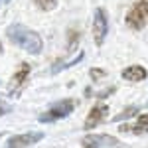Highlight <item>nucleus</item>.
<instances>
[{
    "label": "nucleus",
    "mask_w": 148,
    "mask_h": 148,
    "mask_svg": "<svg viewBox=\"0 0 148 148\" xmlns=\"http://www.w3.org/2000/svg\"><path fill=\"white\" fill-rule=\"evenodd\" d=\"M6 36H8V40H10L14 46L22 47L26 49L28 53H32V56H38L40 51H42V38L36 34L34 30H30V28H26L22 24H12L6 28Z\"/></svg>",
    "instance_id": "obj_1"
},
{
    "label": "nucleus",
    "mask_w": 148,
    "mask_h": 148,
    "mask_svg": "<svg viewBox=\"0 0 148 148\" xmlns=\"http://www.w3.org/2000/svg\"><path fill=\"white\" fill-rule=\"evenodd\" d=\"M73 109H75V101L73 99H63V101H57L51 109H47L46 113L40 114V123H56V121H59V119H65L67 114L73 113Z\"/></svg>",
    "instance_id": "obj_2"
},
{
    "label": "nucleus",
    "mask_w": 148,
    "mask_h": 148,
    "mask_svg": "<svg viewBox=\"0 0 148 148\" xmlns=\"http://www.w3.org/2000/svg\"><path fill=\"white\" fill-rule=\"evenodd\" d=\"M146 16H148V0H138L126 14V24L132 30H142L146 24Z\"/></svg>",
    "instance_id": "obj_3"
},
{
    "label": "nucleus",
    "mask_w": 148,
    "mask_h": 148,
    "mask_svg": "<svg viewBox=\"0 0 148 148\" xmlns=\"http://www.w3.org/2000/svg\"><path fill=\"white\" fill-rule=\"evenodd\" d=\"M107 32H109V22H107V14L103 8H97L95 10V16H93V40L97 46H103L105 38H107Z\"/></svg>",
    "instance_id": "obj_4"
},
{
    "label": "nucleus",
    "mask_w": 148,
    "mask_h": 148,
    "mask_svg": "<svg viewBox=\"0 0 148 148\" xmlns=\"http://www.w3.org/2000/svg\"><path fill=\"white\" fill-rule=\"evenodd\" d=\"M113 146H123V144L111 134H87L83 138V148H113Z\"/></svg>",
    "instance_id": "obj_5"
},
{
    "label": "nucleus",
    "mask_w": 148,
    "mask_h": 148,
    "mask_svg": "<svg viewBox=\"0 0 148 148\" xmlns=\"http://www.w3.org/2000/svg\"><path fill=\"white\" fill-rule=\"evenodd\" d=\"M44 138V132H26V134H16V136L8 138L6 148H26L32 146L36 142H40Z\"/></svg>",
    "instance_id": "obj_6"
},
{
    "label": "nucleus",
    "mask_w": 148,
    "mask_h": 148,
    "mask_svg": "<svg viewBox=\"0 0 148 148\" xmlns=\"http://www.w3.org/2000/svg\"><path fill=\"white\" fill-rule=\"evenodd\" d=\"M107 114H109V107L107 105H95L89 114H87V121H85V130H91L95 126L101 123L103 119H107Z\"/></svg>",
    "instance_id": "obj_7"
},
{
    "label": "nucleus",
    "mask_w": 148,
    "mask_h": 148,
    "mask_svg": "<svg viewBox=\"0 0 148 148\" xmlns=\"http://www.w3.org/2000/svg\"><path fill=\"white\" fill-rule=\"evenodd\" d=\"M28 75H30V65H28V63H22V65H20V69L16 71V75L12 77L10 85H8V87H10L8 91H10L12 95H14V93H18V89L22 87V83L26 81V77H28Z\"/></svg>",
    "instance_id": "obj_8"
},
{
    "label": "nucleus",
    "mask_w": 148,
    "mask_h": 148,
    "mask_svg": "<svg viewBox=\"0 0 148 148\" xmlns=\"http://www.w3.org/2000/svg\"><path fill=\"white\" fill-rule=\"evenodd\" d=\"M146 69L142 65H130V67L123 69V79L126 81H132V83H138V81H144L146 79Z\"/></svg>",
    "instance_id": "obj_9"
},
{
    "label": "nucleus",
    "mask_w": 148,
    "mask_h": 148,
    "mask_svg": "<svg viewBox=\"0 0 148 148\" xmlns=\"http://www.w3.org/2000/svg\"><path fill=\"white\" fill-rule=\"evenodd\" d=\"M121 132H132V134H148V128L140 125H123L121 126Z\"/></svg>",
    "instance_id": "obj_10"
},
{
    "label": "nucleus",
    "mask_w": 148,
    "mask_h": 148,
    "mask_svg": "<svg viewBox=\"0 0 148 148\" xmlns=\"http://www.w3.org/2000/svg\"><path fill=\"white\" fill-rule=\"evenodd\" d=\"M34 2H36L38 8H42V10H46V12L53 10L57 6V0H34Z\"/></svg>",
    "instance_id": "obj_11"
},
{
    "label": "nucleus",
    "mask_w": 148,
    "mask_h": 148,
    "mask_svg": "<svg viewBox=\"0 0 148 148\" xmlns=\"http://www.w3.org/2000/svg\"><path fill=\"white\" fill-rule=\"evenodd\" d=\"M81 59H83V53H79V56L75 57V59H71V61H65V63H57L56 67L51 69V73H57L59 69H65V67H71V65H75V63H79Z\"/></svg>",
    "instance_id": "obj_12"
},
{
    "label": "nucleus",
    "mask_w": 148,
    "mask_h": 148,
    "mask_svg": "<svg viewBox=\"0 0 148 148\" xmlns=\"http://www.w3.org/2000/svg\"><path fill=\"white\" fill-rule=\"evenodd\" d=\"M136 113H138L136 107H128V109H125L121 114H116V116H114V121H125V119H128V116H134Z\"/></svg>",
    "instance_id": "obj_13"
},
{
    "label": "nucleus",
    "mask_w": 148,
    "mask_h": 148,
    "mask_svg": "<svg viewBox=\"0 0 148 148\" xmlns=\"http://www.w3.org/2000/svg\"><path fill=\"white\" fill-rule=\"evenodd\" d=\"M8 113H12V107L0 99V116H4V114H8Z\"/></svg>",
    "instance_id": "obj_14"
},
{
    "label": "nucleus",
    "mask_w": 148,
    "mask_h": 148,
    "mask_svg": "<svg viewBox=\"0 0 148 148\" xmlns=\"http://www.w3.org/2000/svg\"><path fill=\"white\" fill-rule=\"evenodd\" d=\"M105 75H107V73H105V71H103V69H97V67H93L91 69V79H101V77H105Z\"/></svg>",
    "instance_id": "obj_15"
},
{
    "label": "nucleus",
    "mask_w": 148,
    "mask_h": 148,
    "mask_svg": "<svg viewBox=\"0 0 148 148\" xmlns=\"http://www.w3.org/2000/svg\"><path fill=\"white\" fill-rule=\"evenodd\" d=\"M138 125L148 128V114H140V116H138Z\"/></svg>",
    "instance_id": "obj_16"
},
{
    "label": "nucleus",
    "mask_w": 148,
    "mask_h": 148,
    "mask_svg": "<svg viewBox=\"0 0 148 148\" xmlns=\"http://www.w3.org/2000/svg\"><path fill=\"white\" fill-rule=\"evenodd\" d=\"M8 2H10V0H0V8H2L4 4H8Z\"/></svg>",
    "instance_id": "obj_17"
},
{
    "label": "nucleus",
    "mask_w": 148,
    "mask_h": 148,
    "mask_svg": "<svg viewBox=\"0 0 148 148\" xmlns=\"http://www.w3.org/2000/svg\"><path fill=\"white\" fill-rule=\"evenodd\" d=\"M0 49H2V46H0Z\"/></svg>",
    "instance_id": "obj_18"
}]
</instances>
